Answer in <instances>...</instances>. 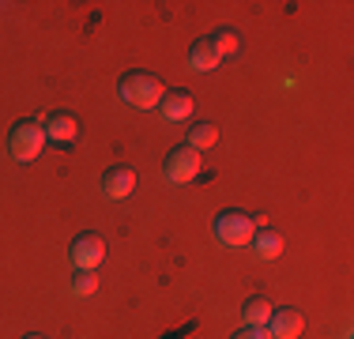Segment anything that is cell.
Returning a JSON list of instances; mask_svg holds the SVG:
<instances>
[{"label":"cell","mask_w":354,"mask_h":339,"mask_svg":"<svg viewBox=\"0 0 354 339\" xmlns=\"http://www.w3.org/2000/svg\"><path fill=\"white\" fill-rule=\"evenodd\" d=\"M117 95H121V102H129L132 109H158L166 87L155 72H140L136 68V72H124L117 80Z\"/></svg>","instance_id":"6da1fadb"},{"label":"cell","mask_w":354,"mask_h":339,"mask_svg":"<svg viewBox=\"0 0 354 339\" xmlns=\"http://www.w3.org/2000/svg\"><path fill=\"white\" fill-rule=\"evenodd\" d=\"M257 226H264L257 215H249V211L241 208H230V211H218L212 219V234L218 245H230V249H241V245L252 241V234H257Z\"/></svg>","instance_id":"7a4b0ae2"},{"label":"cell","mask_w":354,"mask_h":339,"mask_svg":"<svg viewBox=\"0 0 354 339\" xmlns=\"http://www.w3.org/2000/svg\"><path fill=\"white\" fill-rule=\"evenodd\" d=\"M41 147H46V129H41V121L23 117V121L12 125V132H8V155H12L15 163H30V158H38Z\"/></svg>","instance_id":"3957f363"},{"label":"cell","mask_w":354,"mask_h":339,"mask_svg":"<svg viewBox=\"0 0 354 339\" xmlns=\"http://www.w3.org/2000/svg\"><path fill=\"white\" fill-rule=\"evenodd\" d=\"M200 166H204V158H200V151H192L189 143H177V147H170V155H166V163H162V174H166V181H174V185H185V181H192V177L200 174Z\"/></svg>","instance_id":"277c9868"},{"label":"cell","mask_w":354,"mask_h":339,"mask_svg":"<svg viewBox=\"0 0 354 339\" xmlns=\"http://www.w3.org/2000/svg\"><path fill=\"white\" fill-rule=\"evenodd\" d=\"M68 257H72L75 271H98V264L106 260V237L95 234V230H83L68 245Z\"/></svg>","instance_id":"5b68a950"},{"label":"cell","mask_w":354,"mask_h":339,"mask_svg":"<svg viewBox=\"0 0 354 339\" xmlns=\"http://www.w3.org/2000/svg\"><path fill=\"white\" fill-rule=\"evenodd\" d=\"M264 328H268V336H272V339H298L301 328H306V313L294 309V305H275Z\"/></svg>","instance_id":"8992f818"},{"label":"cell","mask_w":354,"mask_h":339,"mask_svg":"<svg viewBox=\"0 0 354 339\" xmlns=\"http://www.w3.org/2000/svg\"><path fill=\"white\" fill-rule=\"evenodd\" d=\"M102 192H106L109 200H129L132 192H136V170L124 166V163L109 166L106 174H102Z\"/></svg>","instance_id":"52a82bcc"},{"label":"cell","mask_w":354,"mask_h":339,"mask_svg":"<svg viewBox=\"0 0 354 339\" xmlns=\"http://www.w3.org/2000/svg\"><path fill=\"white\" fill-rule=\"evenodd\" d=\"M46 140H53V143H72L75 136H80V117L68 113V109H57V113H49L46 117Z\"/></svg>","instance_id":"ba28073f"},{"label":"cell","mask_w":354,"mask_h":339,"mask_svg":"<svg viewBox=\"0 0 354 339\" xmlns=\"http://www.w3.org/2000/svg\"><path fill=\"white\" fill-rule=\"evenodd\" d=\"M192 109H196V98H192L189 91H166L162 102H158L162 121H189Z\"/></svg>","instance_id":"9c48e42d"},{"label":"cell","mask_w":354,"mask_h":339,"mask_svg":"<svg viewBox=\"0 0 354 339\" xmlns=\"http://www.w3.org/2000/svg\"><path fill=\"white\" fill-rule=\"evenodd\" d=\"M283 234L279 230H272V226H257V234H252V241H249V249L257 253L260 260H279L283 257Z\"/></svg>","instance_id":"30bf717a"},{"label":"cell","mask_w":354,"mask_h":339,"mask_svg":"<svg viewBox=\"0 0 354 339\" xmlns=\"http://www.w3.org/2000/svg\"><path fill=\"white\" fill-rule=\"evenodd\" d=\"M185 61H189L192 72H212V68H218V61H223V57L215 53L212 38H196V42L189 46V57H185Z\"/></svg>","instance_id":"8fae6325"},{"label":"cell","mask_w":354,"mask_h":339,"mask_svg":"<svg viewBox=\"0 0 354 339\" xmlns=\"http://www.w3.org/2000/svg\"><path fill=\"white\" fill-rule=\"evenodd\" d=\"M215 143H218V125L200 121V125L189 129V147L192 151H207V147H215Z\"/></svg>","instance_id":"7c38bea8"},{"label":"cell","mask_w":354,"mask_h":339,"mask_svg":"<svg viewBox=\"0 0 354 339\" xmlns=\"http://www.w3.org/2000/svg\"><path fill=\"white\" fill-rule=\"evenodd\" d=\"M272 309H275V305L268 302V298H260V294H252V298L241 305V313H245V324H257V328H264V324H268Z\"/></svg>","instance_id":"4fadbf2b"},{"label":"cell","mask_w":354,"mask_h":339,"mask_svg":"<svg viewBox=\"0 0 354 339\" xmlns=\"http://www.w3.org/2000/svg\"><path fill=\"white\" fill-rule=\"evenodd\" d=\"M207 38H212V46H215V53H218V57L241 53V34H238V30H230V27H223V30L207 34Z\"/></svg>","instance_id":"5bb4252c"},{"label":"cell","mask_w":354,"mask_h":339,"mask_svg":"<svg viewBox=\"0 0 354 339\" xmlns=\"http://www.w3.org/2000/svg\"><path fill=\"white\" fill-rule=\"evenodd\" d=\"M98 291V271H75L72 275V294L75 298H91Z\"/></svg>","instance_id":"9a60e30c"},{"label":"cell","mask_w":354,"mask_h":339,"mask_svg":"<svg viewBox=\"0 0 354 339\" xmlns=\"http://www.w3.org/2000/svg\"><path fill=\"white\" fill-rule=\"evenodd\" d=\"M230 339H272L268 336V328H257V324H241L238 332H234Z\"/></svg>","instance_id":"2e32d148"},{"label":"cell","mask_w":354,"mask_h":339,"mask_svg":"<svg viewBox=\"0 0 354 339\" xmlns=\"http://www.w3.org/2000/svg\"><path fill=\"white\" fill-rule=\"evenodd\" d=\"M23 339H46V336H38V332H30V336H23Z\"/></svg>","instance_id":"e0dca14e"}]
</instances>
